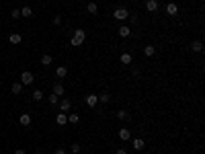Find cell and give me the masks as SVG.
<instances>
[{"label": "cell", "mask_w": 205, "mask_h": 154, "mask_svg": "<svg viewBox=\"0 0 205 154\" xmlns=\"http://www.w3.org/2000/svg\"><path fill=\"white\" fill-rule=\"evenodd\" d=\"M121 64L129 66V64H131V54H121Z\"/></svg>", "instance_id": "15"}, {"label": "cell", "mask_w": 205, "mask_h": 154, "mask_svg": "<svg viewBox=\"0 0 205 154\" xmlns=\"http://www.w3.org/2000/svg\"><path fill=\"white\" fill-rule=\"evenodd\" d=\"M55 74H58L60 78H64V76L68 74V68H66V66H60V68H58V70H55Z\"/></svg>", "instance_id": "19"}, {"label": "cell", "mask_w": 205, "mask_h": 154, "mask_svg": "<svg viewBox=\"0 0 205 154\" xmlns=\"http://www.w3.org/2000/svg\"><path fill=\"white\" fill-rule=\"evenodd\" d=\"M55 121H58V125H66V123H68V115L66 113H58Z\"/></svg>", "instance_id": "8"}, {"label": "cell", "mask_w": 205, "mask_h": 154, "mask_svg": "<svg viewBox=\"0 0 205 154\" xmlns=\"http://www.w3.org/2000/svg\"><path fill=\"white\" fill-rule=\"evenodd\" d=\"M20 17H27V19H29V17H33V10H31V8H29V6L20 8Z\"/></svg>", "instance_id": "17"}, {"label": "cell", "mask_w": 205, "mask_h": 154, "mask_svg": "<svg viewBox=\"0 0 205 154\" xmlns=\"http://www.w3.org/2000/svg\"><path fill=\"white\" fill-rule=\"evenodd\" d=\"M35 154H39V152H35Z\"/></svg>", "instance_id": "34"}, {"label": "cell", "mask_w": 205, "mask_h": 154, "mask_svg": "<svg viewBox=\"0 0 205 154\" xmlns=\"http://www.w3.org/2000/svg\"><path fill=\"white\" fill-rule=\"evenodd\" d=\"M20 39H23V37H20L19 33H10V37H8V41H10L13 45H17V43H20Z\"/></svg>", "instance_id": "10"}, {"label": "cell", "mask_w": 205, "mask_h": 154, "mask_svg": "<svg viewBox=\"0 0 205 154\" xmlns=\"http://www.w3.org/2000/svg\"><path fill=\"white\" fill-rule=\"evenodd\" d=\"M129 17V13H127V8H117L115 10V19H119V21H125Z\"/></svg>", "instance_id": "3"}, {"label": "cell", "mask_w": 205, "mask_h": 154, "mask_svg": "<svg viewBox=\"0 0 205 154\" xmlns=\"http://www.w3.org/2000/svg\"><path fill=\"white\" fill-rule=\"evenodd\" d=\"M119 138H121V140H129V138H131V132L127 129V127H121V129H119Z\"/></svg>", "instance_id": "7"}, {"label": "cell", "mask_w": 205, "mask_h": 154, "mask_svg": "<svg viewBox=\"0 0 205 154\" xmlns=\"http://www.w3.org/2000/svg\"><path fill=\"white\" fill-rule=\"evenodd\" d=\"M191 49H193V52H201V49H203V43H201V41H193Z\"/></svg>", "instance_id": "18"}, {"label": "cell", "mask_w": 205, "mask_h": 154, "mask_svg": "<svg viewBox=\"0 0 205 154\" xmlns=\"http://www.w3.org/2000/svg\"><path fill=\"white\" fill-rule=\"evenodd\" d=\"M10 14H13V19H19V17H20V10H13Z\"/></svg>", "instance_id": "30"}, {"label": "cell", "mask_w": 205, "mask_h": 154, "mask_svg": "<svg viewBox=\"0 0 205 154\" xmlns=\"http://www.w3.org/2000/svg\"><path fill=\"white\" fill-rule=\"evenodd\" d=\"M70 107H72V103H70L68 99H62V103H60V111H62V113L70 111Z\"/></svg>", "instance_id": "6"}, {"label": "cell", "mask_w": 205, "mask_h": 154, "mask_svg": "<svg viewBox=\"0 0 205 154\" xmlns=\"http://www.w3.org/2000/svg\"><path fill=\"white\" fill-rule=\"evenodd\" d=\"M86 8H88L90 14H96V13H99V6H96L95 2H88V6H86Z\"/></svg>", "instance_id": "20"}, {"label": "cell", "mask_w": 205, "mask_h": 154, "mask_svg": "<svg viewBox=\"0 0 205 154\" xmlns=\"http://www.w3.org/2000/svg\"><path fill=\"white\" fill-rule=\"evenodd\" d=\"M41 64H43V66H49V64H51V56H49V54H43V58H41Z\"/></svg>", "instance_id": "21"}, {"label": "cell", "mask_w": 205, "mask_h": 154, "mask_svg": "<svg viewBox=\"0 0 205 154\" xmlns=\"http://www.w3.org/2000/svg\"><path fill=\"white\" fill-rule=\"evenodd\" d=\"M72 152H74V154L80 152V144H72Z\"/></svg>", "instance_id": "28"}, {"label": "cell", "mask_w": 205, "mask_h": 154, "mask_svg": "<svg viewBox=\"0 0 205 154\" xmlns=\"http://www.w3.org/2000/svg\"><path fill=\"white\" fill-rule=\"evenodd\" d=\"M54 23H55V25H60V23H62V17H60V14H55V17H54Z\"/></svg>", "instance_id": "29"}, {"label": "cell", "mask_w": 205, "mask_h": 154, "mask_svg": "<svg viewBox=\"0 0 205 154\" xmlns=\"http://www.w3.org/2000/svg\"><path fill=\"white\" fill-rule=\"evenodd\" d=\"M119 35H121V37H129V35H131V29L129 27H119Z\"/></svg>", "instance_id": "14"}, {"label": "cell", "mask_w": 205, "mask_h": 154, "mask_svg": "<svg viewBox=\"0 0 205 154\" xmlns=\"http://www.w3.org/2000/svg\"><path fill=\"white\" fill-rule=\"evenodd\" d=\"M144 54L148 56V58H152V56L156 54V49H154V45H146V47H144Z\"/></svg>", "instance_id": "13"}, {"label": "cell", "mask_w": 205, "mask_h": 154, "mask_svg": "<svg viewBox=\"0 0 205 154\" xmlns=\"http://www.w3.org/2000/svg\"><path fill=\"white\" fill-rule=\"evenodd\" d=\"M84 39H86V33H84L82 29H76V31H74V37H72V41H70V45L78 47V45H82V43H84Z\"/></svg>", "instance_id": "1"}, {"label": "cell", "mask_w": 205, "mask_h": 154, "mask_svg": "<svg viewBox=\"0 0 205 154\" xmlns=\"http://www.w3.org/2000/svg\"><path fill=\"white\" fill-rule=\"evenodd\" d=\"M19 121H20V125H29V123H31V115H29V113H23Z\"/></svg>", "instance_id": "12"}, {"label": "cell", "mask_w": 205, "mask_h": 154, "mask_svg": "<svg viewBox=\"0 0 205 154\" xmlns=\"http://www.w3.org/2000/svg\"><path fill=\"white\" fill-rule=\"evenodd\" d=\"M166 13L170 14V17H177L178 14V6L174 4V2H170V4H166Z\"/></svg>", "instance_id": "4"}, {"label": "cell", "mask_w": 205, "mask_h": 154, "mask_svg": "<svg viewBox=\"0 0 205 154\" xmlns=\"http://www.w3.org/2000/svg\"><path fill=\"white\" fill-rule=\"evenodd\" d=\"M144 146H146V144H144L142 138H136V140H133V150H144Z\"/></svg>", "instance_id": "11"}, {"label": "cell", "mask_w": 205, "mask_h": 154, "mask_svg": "<svg viewBox=\"0 0 205 154\" xmlns=\"http://www.w3.org/2000/svg\"><path fill=\"white\" fill-rule=\"evenodd\" d=\"M115 154H127V152H125V150H121V148H119V150H117Z\"/></svg>", "instance_id": "33"}, {"label": "cell", "mask_w": 205, "mask_h": 154, "mask_svg": "<svg viewBox=\"0 0 205 154\" xmlns=\"http://www.w3.org/2000/svg\"><path fill=\"white\" fill-rule=\"evenodd\" d=\"M99 101H102V103H109V101H111V97H109V94H107V93H101V97H99Z\"/></svg>", "instance_id": "26"}, {"label": "cell", "mask_w": 205, "mask_h": 154, "mask_svg": "<svg viewBox=\"0 0 205 154\" xmlns=\"http://www.w3.org/2000/svg\"><path fill=\"white\" fill-rule=\"evenodd\" d=\"M54 94H58V97H62V94H64V87H62L60 82H58V84H54Z\"/></svg>", "instance_id": "16"}, {"label": "cell", "mask_w": 205, "mask_h": 154, "mask_svg": "<svg viewBox=\"0 0 205 154\" xmlns=\"http://www.w3.org/2000/svg\"><path fill=\"white\" fill-rule=\"evenodd\" d=\"M14 154H25V150H23V148H19V150H17Z\"/></svg>", "instance_id": "32"}, {"label": "cell", "mask_w": 205, "mask_h": 154, "mask_svg": "<svg viewBox=\"0 0 205 154\" xmlns=\"http://www.w3.org/2000/svg\"><path fill=\"white\" fill-rule=\"evenodd\" d=\"M146 10H148V13H156L158 10V2L156 0H148V2H146Z\"/></svg>", "instance_id": "5"}, {"label": "cell", "mask_w": 205, "mask_h": 154, "mask_svg": "<svg viewBox=\"0 0 205 154\" xmlns=\"http://www.w3.org/2000/svg\"><path fill=\"white\" fill-rule=\"evenodd\" d=\"M117 117H119V119H129V113H127L125 109H121V111H117Z\"/></svg>", "instance_id": "23"}, {"label": "cell", "mask_w": 205, "mask_h": 154, "mask_svg": "<svg viewBox=\"0 0 205 154\" xmlns=\"http://www.w3.org/2000/svg\"><path fill=\"white\" fill-rule=\"evenodd\" d=\"M49 105H58V101H60V97H58V94H49Z\"/></svg>", "instance_id": "25"}, {"label": "cell", "mask_w": 205, "mask_h": 154, "mask_svg": "<svg viewBox=\"0 0 205 154\" xmlns=\"http://www.w3.org/2000/svg\"><path fill=\"white\" fill-rule=\"evenodd\" d=\"M20 90H23V84H20V82H13V93L19 94Z\"/></svg>", "instance_id": "22"}, {"label": "cell", "mask_w": 205, "mask_h": 154, "mask_svg": "<svg viewBox=\"0 0 205 154\" xmlns=\"http://www.w3.org/2000/svg\"><path fill=\"white\" fill-rule=\"evenodd\" d=\"M54 154H66V150H64V148H58V150H55Z\"/></svg>", "instance_id": "31"}, {"label": "cell", "mask_w": 205, "mask_h": 154, "mask_svg": "<svg viewBox=\"0 0 205 154\" xmlns=\"http://www.w3.org/2000/svg\"><path fill=\"white\" fill-rule=\"evenodd\" d=\"M33 99L35 101H41V99H43V90H35V93H33Z\"/></svg>", "instance_id": "27"}, {"label": "cell", "mask_w": 205, "mask_h": 154, "mask_svg": "<svg viewBox=\"0 0 205 154\" xmlns=\"http://www.w3.org/2000/svg\"><path fill=\"white\" fill-rule=\"evenodd\" d=\"M68 123H78V113H70L68 115Z\"/></svg>", "instance_id": "24"}, {"label": "cell", "mask_w": 205, "mask_h": 154, "mask_svg": "<svg viewBox=\"0 0 205 154\" xmlns=\"http://www.w3.org/2000/svg\"><path fill=\"white\" fill-rule=\"evenodd\" d=\"M96 103H99V97H96V94H88V97H86V105H88V107H95Z\"/></svg>", "instance_id": "9"}, {"label": "cell", "mask_w": 205, "mask_h": 154, "mask_svg": "<svg viewBox=\"0 0 205 154\" xmlns=\"http://www.w3.org/2000/svg\"><path fill=\"white\" fill-rule=\"evenodd\" d=\"M33 80H35V76L31 72H23L20 74V84H33Z\"/></svg>", "instance_id": "2"}]
</instances>
